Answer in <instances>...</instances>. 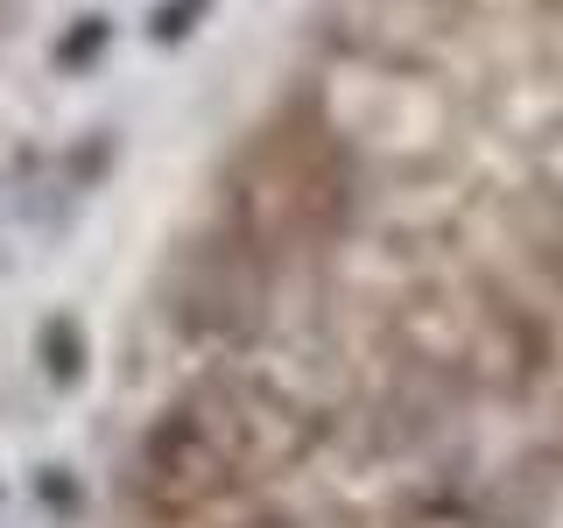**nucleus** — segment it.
Returning a JSON list of instances; mask_svg holds the SVG:
<instances>
[{
  "instance_id": "nucleus-1",
  "label": "nucleus",
  "mask_w": 563,
  "mask_h": 528,
  "mask_svg": "<svg viewBox=\"0 0 563 528\" xmlns=\"http://www.w3.org/2000/svg\"><path fill=\"white\" fill-rule=\"evenodd\" d=\"M99 43H106V22H99V14H85V22H78V35H70V43L57 50V64H85Z\"/></svg>"
},
{
  "instance_id": "nucleus-2",
  "label": "nucleus",
  "mask_w": 563,
  "mask_h": 528,
  "mask_svg": "<svg viewBox=\"0 0 563 528\" xmlns=\"http://www.w3.org/2000/svg\"><path fill=\"white\" fill-rule=\"evenodd\" d=\"M198 8H205V0H176V8L163 0V8H155V35H163V43H169V35H184V29H190V14H198Z\"/></svg>"
}]
</instances>
